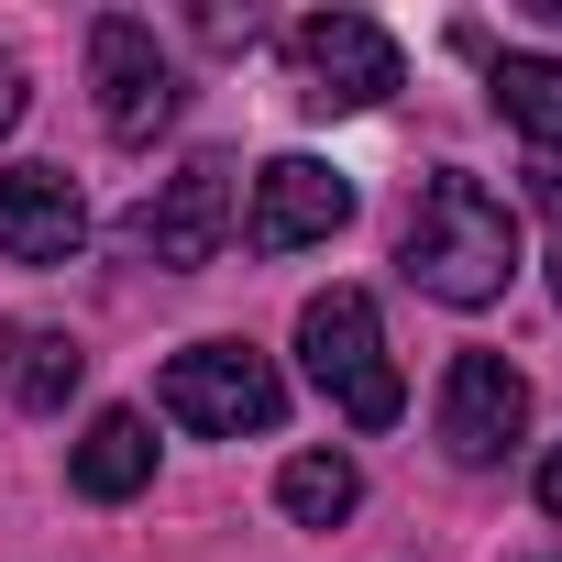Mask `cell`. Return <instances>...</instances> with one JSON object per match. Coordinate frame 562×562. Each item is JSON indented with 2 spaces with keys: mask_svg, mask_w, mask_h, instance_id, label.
<instances>
[{
  "mask_svg": "<svg viewBox=\"0 0 562 562\" xmlns=\"http://www.w3.org/2000/svg\"><path fill=\"white\" fill-rule=\"evenodd\" d=\"M496 111L529 133V166H562V67L551 56H496Z\"/></svg>",
  "mask_w": 562,
  "mask_h": 562,
  "instance_id": "7c38bea8",
  "label": "cell"
},
{
  "mask_svg": "<svg viewBox=\"0 0 562 562\" xmlns=\"http://www.w3.org/2000/svg\"><path fill=\"white\" fill-rule=\"evenodd\" d=\"M551 288H562V232H551Z\"/></svg>",
  "mask_w": 562,
  "mask_h": 562,
  "instance_id": "2e32d148",
  "label": "cell"
},
{
  "mask_svg": "<svg viewBox=\"0 0 562 562\" xmlns=\"http://www.w3.org/2000/svg\"><path fill=\"white\" fill-rule=\"evenodd\" d=\"M288 78H299V111L342 122V111H375L408 67H397V34L364 23V12H310L288 23Z\"/></svg>",
  "mask_w": 562,
  "mask_h": 562,
  "instance_id": "277c9868",
  "label": "cell"
},
{
  "mask_svg": "<svg viewBox=\"0 0 562 562\" xmlns=\"http://www.w3.org/2000/svg\"><path fill=\"white\" fill-rule=\"evenodd\" d=\"M89 89H100V122H111V144H155L166 122H177V56L144 34V23H89Z\"/></svg>",
  "mask_w": 562,
  "mask_h": 562,
  "instance_id": "5b68a950",
  "label": "cell"
},
{
  "mask_svg": "<svg viewBox=\"0 0 562 562\" xmlns=\"http://www.w3.org/2000/svg\"><path fill=\"white\" fill-rule=\"evenodd\" d=\"M353 496H364L353 452H288V474H276V507H288L299 529H342V518H353Z\"/></svg>",
  "mask_w": 562,
  "mask_h": 562,
  "instance_id": "4fadbf2b",
  "label": "cell"
},
{
  "mask_svg": "<svg viewBox=\"0 0 562 562\" xmlns=\"http://www.w3.org/2000/svg\"><path fill=\"white\" fill-rule=\"evenodd\" d=\"M299 364H310V386H321L353 430H386V419L408 408V386H397V364H386V331H375V299H364V288H321V299L299 310Z\"/></svg>",
  "mask_w": 562,
  "mask_h": 562,
  "instance_id": "7a4b0ae2",
  "label": "cell"
},
{
  "mask_svg": "<svg viewBox=\"0 0 562 562\" xmlns=\"http://www.w3.org/2000/svg\"><path fill=\"white\" fill-rule=\"evenodd\" d=\"M397 265H408L419 299H441V310H485V299H507V276H518V210H507L485 177H430L419 210H408Z\"/></svg>",
  "mask_w": 562,
  "mask_h": 562,
  "instance_id": "6da1fadb",
  "label": "cell"
},
{
  "mask_svg": "<svg viewBox=\"0 0 562 562\" xmlns=\"http://www.w3.org/2000/svg\"><path fill=\"white\" fill-rule=\"evenodd\" d=\"M342 221H353V177H342V166H321V155L254 166V199H243V243H254V254H310V243H331Z\"/></svg>",
  "mask_w": 562,
  "mask_h": 562,
  "instance_id": "8992f818",
  "label": "cell"
},
{
  "mask_svg": "<svg viewBox=\"0 0 562 562\" xmlns=\"http://www.w3.org/2000/svg\"><path fill=\"white\" fill-rule=\"evenodd\" d=\"M155 408L177 430H210V441H243V430H276L288 419V386L254 342H188L166 375H155Z\"/></svg>",
  "mask_w": 562,
  "mask_h": 562,
  "instance_id": "3957f363",
  "label": "cell"
},
{
  "mask_svg": "<svg viewBox=\"0 0 562 562\" xmlns=\"http://www.w3.org/2000/svg\"><path fill=\"white\" fill-rule=\"evenodd\" d=\"M518 430H529V375L507 353H452V375H441V452L452 463H496Z\"/></svg>",
  "mask_w": 562,
  "mask_h": 562,
  "instance_id": "ba28073f",
  "label": "cell"
},
{
  "mask_svg": "<svg viewBox=\"0 0 562 562\" xmlns=\"http://www.w3.org/2000/svg\"><path fill=\"white\" fill-rule=\"evenodd\" d=\"M23 111H34V89H23V67H12V56H0V133H12Z\"/></svg>",
  "mask_w": 562,
  "mask_h": 562,
  "instance_id": "5bb4252c",
  "label": "cell"
},
{
  "mask_svg": "<svg viewBox=\"0 0 562 562\" xmlns=\"http://www.w3.org/2000/svg\"><path fill=\"white\" fill-rule=\"evenodd\" d=\"M78 375H89V353H78L67 331H45V321H0V397H12V408H67Z\"/></svg>",
  "mask_w": 562,
  "mask_h": 562,
  "instance_id": "8fae6325",
  "label": "cell"
},
{
  "mask_svg": "<svg viewBox=\"0 0 562 562\" xmlns=\"http://www.w3.org/2000/svg\"><path fill=\"white\" fill-rule=\"evenodd\" d=\"M67 485H78L89 507L144 496V485H155V419H144V408H100V419L78 430V452H67Z\"/></svg>",
  "mask_w": 562,
  "mask_h": 562,
  "instance_id": "30bf717a",
  "label": "cell"
},
{
  "mask_svg": "<svg viewBox=\"0 0 562 562\" xmlns=\"http://www.w3.org/2000/svg\"><path fill=\"white\" fill-rule=\"evenodd\" d=\"M89 243V199L67 166H0V254L12 265H67Z\"/></svg>",
  "mask_w": 562,
  "mask_h": 562,
  "instance_id": "9c48e42d",
  "label": "cell"
},
{
  "mask_svg": "<svg viewBox=\"0 0 562 562\" xmlns=\"http://www.w3.org/2000/svg\"><path fill=\"white\" fill-rule=\"evenodd\" d=\"M232 221H243V188H232V155H188L177 177H166V199H144V221H133V243L155 254V265H210L221 243H232Z\"/></svg>",
  "mask_w": 562,
  "mask_h": 562,
  "instance_id": "52a82bcc",
  "label": "cell"
},
{
  "mask_svg": "<svg viewBox=\"0 0 562 562\" xmlns=\"http://www.w3.org/2000/svg\"><path fill=\"white\" fill-rule=\"evenodd\" d=\"M540 507H551V518H562V452H551V463H540Z\"/></svg>",
  "mask_w": 562,
  "mask_h": 562,
  "instance_id": "9a60e30c",
  "label": "cell"
}]
</instances>
